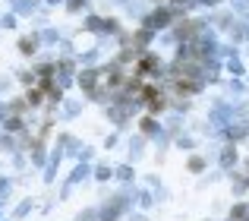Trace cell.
<instances>
[{"instance_id": "277c9868", "label": "cell", "mask_w": 249, "mask_h": 221, "mask_svg": "<svg viewBox=\"0 0 249 221\" xmlns=\"http://www.w3.org/2000/svg\"><path fill=\"white\" fill-rule=\"evenodd\" d=\"M231 3H233V10H237V13L249 16V0H231Z\"/></svg>"}, {"instance_id": "6da1fadb", "label": "cell", "mask_w": 249, "mask_h": 221, "mask_svg": "<svg viewBox=\"0 0 249 221\" xmlns=\"http://www.w3.org/2000/svg\"><path fill=\"white\" fill-rule=\"evenodd\" d=\"M174 16H177V6H167V3H161L158 10H155L152 16L145 19V25H148L152 32H158V29H167V25L174 22Z\"/></svg>"}, {"instance_id": "3957f363", "label": "cell", "mask_w": 249, "mask_h": 221, "mask_svg": "<svg viewBox=\"0 0 249 221\" xmlns=\"http://www.w3.org/2000/svg\"><path fill=\"white\" fill-rule=\"evenodd\" d=\"M13 10H19V13H32V10H35V0H13Z\"/></svg>"}, {"instance_id": "ba28073f", "label": "cell", "mask_w": 249, "mask_h": 221, "mask_svg": "<svg viewBox=\"0 0 249 221\" xmlns=\"http://www.w3.org/2000/svg\"><path fill=\"white\" fill-rule=\"evenodd\" d=\"M142 127H145V133H158V127H155V120H145Z\"/></svg>"}, {"instance_id": "8992f818", "label": "cell", "mask_w": 249, "mask_h": 221, "mask_svg": "<svg viewBox=\"0 0 249 221\" xmlns=\"http://www.w3.org/2000/svg\"><path fill=\"white\" fill-rule=\"evenodd\" d=\"M139 205H142V209H148V205H152V196H148V193H139Z\"/></svg>"}, {"instance_id": "52a82bcc", "label": "cell", "mask_w": 249, "mask_h": 221, "mask_svg": "<svg viewBox=\"0 0 249 221\" xmlns=\"http://www.w3.org/2000/svg\"><path fill=\"white\" fill-rule=\"evenodd\" d=\"M85 3H89V0H70V10H73V13H76V10H82V6H85Z\"/></svg>"}, {"instance_id": "5b68a950", "label": "cell", "mask_w": 249, "mask_h": 221, "mask_svg": "<svg viewBox=\"0 0 249 221\" xmlns=\"http://www.w3.org/2000/svg\"><path fill=\"white\" fill-rule=\"evenodd\" d=\"M227 70H231V73H237V76H240V73H243V63H240L237 57H231V60H227Z\"/></svg>"}, {"instance_id": "7a4b0ae2", "label": "cell", "mask_w": 249, "mask_h": 221, "mask_svg": "<svg viewBox=\"0 0 249 221\" xmlns=\"http://www.w3.org/2000/svg\"><path fill=\"white\" fill-rule=\"evenodd\" d=\"M233 165H237V148L227 146V148H224V155H221V167H224V171H231Z\"/></svg>"}, {"instance_id": "9c48e42d", "label": "cell", "mask_w": 249, "mask_h": 221, "mask_svg": "<svg viewBox=\"0 0 249 221\" xmlns=\"http://www.w3.org/2000/svg\"><path fill=\"white\" fill-rule=\"evenodd\" d=\"M183 3H193V0H170V6H183Z\"/></svg>"}, {"instance_id": "30bf717a", "label": "cell", "mask_w": 249, "mask_h": 221, "mask_svg": "<svg viewBox=\"0 0 249 221\" xmlns=\"http://www.w3.org/2000/svg\"><path fill=\"white\" fill-rule=\"evenodd\" d=\"M48 3H51V6H57V3H63V0H48Z\"/></svg>"}]
</instances>
